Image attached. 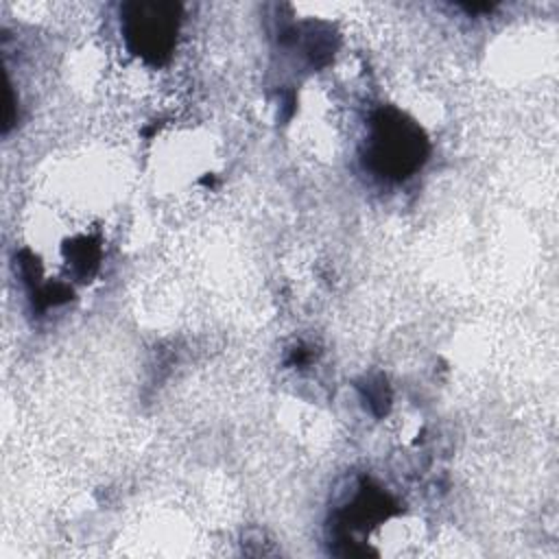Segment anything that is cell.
I'll list each match as a JSON object with an SVG mask.
<instances>
[{
    "mask_svg": "<svg viewBox=\"0 0 559 559\" xmlns=\"http://www.w3.org/2000/svg\"><path fill=\"white\" fill-rule=\"evenodd\" d=\"M426 155V138L417 124L393 109L373 118L369 164L386 177H408Z\"/></svg>",
    "mask_w": 559,
    "mask_h": 559,
    "instance_id": "cell-1",
    "label": "cell"
},
{
    "mask_svg": "<svg viewBox=\"0 0 559 559\" xmlns=\"http://www.w3.org/2000/svg\"><path fill=\"white\" fill-rule=\"evenodd\" d=\"M179 4L173 2H129L122 7L124 35L133 52L148 61L168 57L177 33Z\"/></svg>",
    "mask_w": 559,
    "mask_h": 559,
    "instance_id": "cell-2",
    "label": "cell"
}]
</instances>
